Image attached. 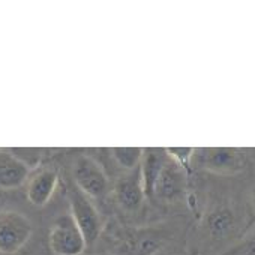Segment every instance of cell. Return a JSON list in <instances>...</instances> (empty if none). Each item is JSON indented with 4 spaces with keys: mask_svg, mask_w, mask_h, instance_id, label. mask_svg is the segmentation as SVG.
I'll list each match as a JSON object with an SVG mask.
<instances>
[{
    "mask_svg": "<svg viewBox=\"0 0 255 255\" xmlns=\"http://www.w3.org/2000/svg\"><path fill=\"white\" fill-rule=\"evenodd\" d=\"M32 233V222L23 213L14 210L0 212V252L2 254H17L30 240Z\"/></svg>",
    "mask_w": 255,
    "mask_h": 255,
    "instance_id": "cell-1",
    "label": "cell"
},
{
    "mask_svg": "<svg viewBox=\"0 0 255 255\" xmlns=\"http://www.w3.org/2000/svg\"><path fill=\"white\" fill-rule=\"evenodd\" d=\"M48 245L54 255H81L87 248V243L71 213L62 215L54 221L50 228Z\"/></svg>",
    "mask_w": 255,
    "mask_h": 255,
    "instance_id": "cell-2",
    "label": "cell"
},
{
    "mask_svg": "<svg viewBox=\"0 0 255 255\" xmlns=\"http://www.w3.org/2000/svg\"><path fill=\"white\" fill-rule=\"evenodd\" d=\"M71 216L80 228L87 246L93 245L102 233V219L87 195L77 188L69 192Z\"/></svg>",
    "mask_w": 255,
    "mask_h": 255,
    "instance_id": "cell-3",
    "label": "cell"
},
{
    "mask_svg": "<svg viewBox=\"0 0 255 255\" xmlns=\"http://www.w3.org/2000/svg\"><path fill=\"white\" fill-rule=\"evenodd\" d=\"M74 180L77 189L90 198H101L108 192V177L104 170L90 158L81 156L74 165Z\"/></svg>",
    "mask_w": 255,
    "mask_h": 255,
    "instance_id": "cell-4",
    "label": "cell"
},
{
    "mask_svg": "<svg viewBox=\"0 0 255 255\" xmlns=\"http://www.w3.org/2000/svg\"><path fill=\"white\" fill-rule=\"evenodd\" d=\"M245 153L237 149H204L201 152V165L215 173H236L245 167Z\"/></svg>",
    "mask_w": 255,
    "mask_h": 255,
    "instance_id": "cell-5",
    "label": "cell"
},
{
    "mask_svg": "<svg viewBox=\"0 0 255 255\" xmlns=\"http://www.w3.org/2000/svg\"><path fill=\"white\" fill-rule=\"evenodd\" d=\"M170 161V156L162 149H149L143 153L141 158V174L140 182L143 186L144 197H153V189L156 185L158 177L161 176L165 164Z\"/></svg>",
    "mask_w": 255,
    "mask_h": 255,
    "instance_id": "cell-6",
    "label": "cell"
},
{
    "mask_svg": "<svg viewBox=\"0 0 255 255\" xmlns=\"http://www.w3.org/2000/svg\"><path fill=\"white\" fill-rule=\"evenodd\" d=\"M29 165L15 155L0 150V189H15L29 179Z\"/></svg>",
    "mask_w": 255,
    "mask_h": 255,
    "instance_id": "cell-7",
    "label": "cell"
},
{
    "mask_svg": "<svg viewBox=\"0 0 255 255\" xmlns=\"http://www.w3.org/2000/svg\"><path fill=\"white\" fill-rule=\"evenodd\" d=\"M57 182H59V174L56 170H51V168L39 170L36 174L30 177L27 183L26 194H27L29 201L38 207L45 206L51 200L57 188Z\"/></svg>",
    "mask_w": 255,
    "mask_h": 255,
    "instance_id": "cell-8",
    "label": "cell"
},
{
    "mask_svg": "<svg viewBox=\"0 0 255 255\" xmlns=\"http://www.w3.org/2000/svg\"><path fill=\"white\" fill-rule=\"evenodd\" d=\"M183 189H185V170L170 158L161 176L156 180L153 197H159L162 200H174L183 192Z\"/></svg>",
    "mask_w": 255,
    "mask_h": 255,
    "instance_id": "cell-9",
    "label": "cell"
},
{
    "mask_svg": "<svg viewBox=\"0 0 255 255\" xmlns=\"http://www.w3.org/2000/svg\"><path fill=\"white\" fill-rule=\"evenodd\" d=\"M114 197L122 209L128 212L137 210L144 200V192L140 179H135L134 176L119 179L114 185Z\"/></svg>",
    "mask_w": 255,
    "mask_h": 255,
    "instance_id": "cell-10",
    "label": "cell"
},
{
    "mask_svg": "<svg viewBox=\"0 0 255 255\" xmlns=\"http://www.w3.org/2000/svg\"><path fill=\"white\" fill-rule=\"evenodd\" d=\"M236 225L234 213L230 209H218L207 218V230L215 239H224L227 237Z\"/></svg>",
    "mask_w": 255,
    "mask_h": 255,
    "instance_id": "cell-11",
    "label": "cell"
},
{
    "mask_svg": "<svg viewBox=\"0 0 255 255\" xmlns=\"http://www.w3.org/2000/svg\"><path fill=\"white\" fill-rule=\"evenodd\" d=\"M161 248V239L155 234L144 233L141 236L132 237L128 242L126 251L129 255H153Z\"/></svg>",
    "mask_w": 255,
    "mask_h": 255,
    "instance_id": "cell-12",
    "label": "cell"
},
{
    "mask_svg": "<svg viewBox=\"0 0 255 255\" xmlns=\"http://www.w3.org/2000/svg\"><path fill=\"white\" fill-rule=\"evenodd\" d=\"M144 150L140 147H114L111 149L113 158L126 170H134L141 164Z\"/></svg>",
    "mask_w": 255,
    "mask_h": 255,
    "instance_id": "cell-13",
    "label": "cell"
},
{
    "mask_svg": "<svg viewBox=\"0 0 255 255\" xmlns=\"http://www.w3.org/2000/svg\"><path fill=\"white\" fill-rule=\"evenodd\" d=\"M194 150L195 149H191V147H170V149H165L167 155L177 165H180L183 170H189V162H191V158L194 156Z\"/></svg>",
    "mask_w": 255,
    "mask_h": 255,
    "instance_id": "cell-14",
    "label": "cell"
},
{
    "mask_svg": "<svg viewBox=\"0 0 255 255\" xmlns=\"http://www.w3.org/2000/svg\"><path fill=\"white\" fill-rule=\"evenodd\" d=\"M237 252H240L242 255H255V236L251 237Z\"/></svg>",
    "mask_w": 255,
    "mask_h": 255,
    "instance_id": "cell-15",
    "label": "cell"
},
{
    "mask_svg": "<svg viewBox=\"0 0 255 255\" xmlns=\"http://www.w3.org/2000/svg\"><path fill=\"white\" fill-rule=\"evenodd\" d=\"M251 200H252V206H254V209H255V188H254L252 192H251Z\"/></svg>",
    "mask_w": 255,
    "mask_h": 255,
    "instance_id": "cell-16",
    "label": "cell"
}]
</instances>
